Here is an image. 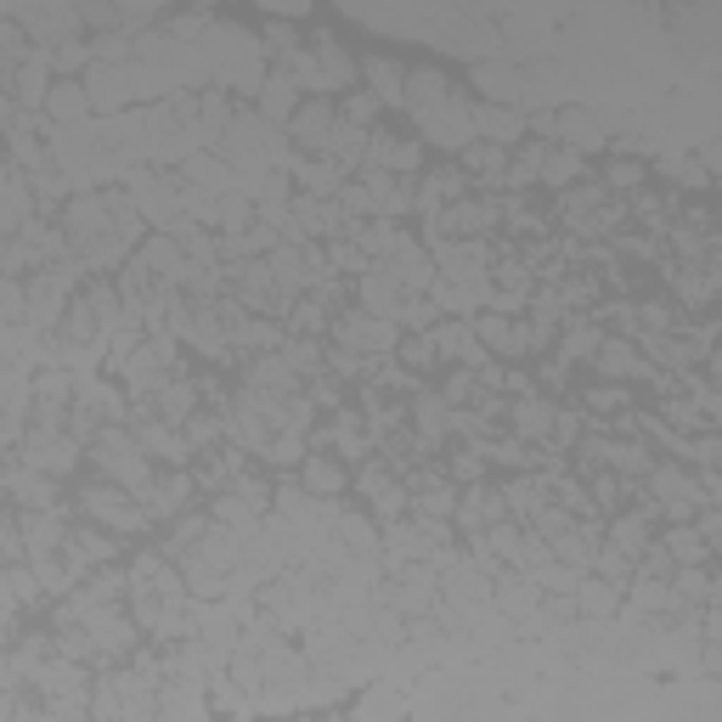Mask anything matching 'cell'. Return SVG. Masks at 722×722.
Segmentation results:
<instances>
[{
  "instance_id": "cell-31",
  "label": "cell",
  "mask_w": 722,
  "mask_h": 722,
  "mask_svg": "<svg viewBox=\"0 0 722 722\" xmlns=\"http://www.w3.org/2000/svg\"><path fill=\"white\" fill-rule=\"evenodd\" d=\"M468 169H474V175H503V169H508V158H503V147L479 142V147H468Z\"/></svg>"
},
{
  "instance_id": "cell-41",
  "label": "cell",
  "mask_w": 722,
  "mask_h": 722,
  "mask_svg": "<svg viewBox=\"0 0 722 722\" xmlns=\"http://www.w3.org/2000/svg\"><path fill=\"white\" fill-rule=\"evenodd\" d=\"M339 530L350 536V548H361V554H373V542H379V530H373V525H361V519H344Z\"/></svg>"
},
{
  "instance_id": "cell-36",
  "label": "cell",
  "mask_w": 722,
  "mask_h": 722,
  "mask_svg": "<svg viewBox=\"0 0 722 722\" xmlns=\"http://www.w3.org/2000/svg\"><path fill=\"white\" fill-rule=\"evenodd\" d=\"M193 401H198V390H193V384H169V390H164V417H187V412H193Z\"/></svg>"
},
{
  "instance_id": "cell-37",
  "label": "cell",
  "mask_w": 722,
  "mask_h": 722,
  "mask_svg": "<svg viewBox=\"0 0 722 722\" xmlns=\"http://www.w3.org/2000/svg\"><path fill=\"white\" fill-rule=\"evenodd\" d=\"M576 169H581V158H576V153H559V158H542V175H548L554 187H565V180H570Z\"/></svg>"
},
{
  "instance_id": "cell-47",
  "label": "cell",
  "mask_w": 722,
  "mask_h": 722,
  "mask_svg": "<svg viewBox=\"0 0 722 722\" xmlns=\"http://www.w3.org/2000/svg\"><path fill=\"white\" fill-rule=\"evenodd\" d=\"M700 164H705V169H722V142H705V147H700Z\"/></svg>"
},
{
  "instance_id": "cell-30",
  "label": "cell",
  "mask_w": 722,
  "mask_h": 722,
  "mask_svg": "<svg viewBox=\"0 0 722 722\" xmlns=\"http://www.w3.org/2000/svg\"><path fill=\"white\" fill-rule=\"evenodd\" d=\"M187 492H193L187 479H164V486H153V492H147V497H153V514H175L180 503H187Z\"/></svg>"
},
{
  "instance_id": "cell-45",
  "label": "cell",
  "mask_w": 722,
  "mask_h": 722,
  "mask_svg": "<svg viewBox=\"0 0 722 722\" xmlns=\"http://www.w3.org/2000/svg\"><path fill=\"white\" fill-rule=\"evenodd\" d=\"M638 180H643L638 164H616V169H610V187H638Z\"/></svg>"
},
{
  "instance_id": "cell-7",
  "label": "cell",
  "mask_w": 722,
  "mask_h": 722,
  "mask_svg": "<svg viewBox=\"0 0 722 722\" xmlns=\"http://www.w3.org/2000/svg\"><path fill=\"white\" fill-rule=\"evenodd\" d=\"M333 131H339V113L328 107V102H306L293 113V125H288V136L299 142V147H317L322 158H328V147H333Z\"/></svg>"
},
{
  "instance_id": "cell-34",
  "label": "cell",
  "mask_w": 722,
  "mask_h": 722,
  "mask_svg": "<svg viewBox=\"0 0 722 722\" xmlns=\"http://www.w3.org/2000/svg\"><path fill=\"white\" fill-rule=\"evenodd\" d=\"M12 492H18L23 503H34V508H45V503H51V479H29L23 468H12Z\"/></svg>"
},
{
  "instance_id": "cell-40",
  "label": "cell",
  "mask_w": 722,
  "mask_h": 722,
  "mask_svg": "<svg viewBox=\"0 0 722 722\" xmlns=\"http://www.w3.org/2000/svg\"><path fill=\"white\" fill-rule=\"evenodd\" d=\"M417 424H424V435H441L446 430V406L441 401H417Z\"/></svg>"
},
{
  "instance_id": "cell-1",
  "label": "cell",
  "mask_w": 722,
  "mask_h": 722,
  "mask_svg": "<svg viewBox=\"0 0 722 722\" xmlns=\"http://www.w3.org/2000/svg\"><path fill=\"white\" fill-rule=\"evenodd\" d=\"M204 51H209L215 80L231 85V91H244V96H260V85L271 80V74L260 69V45H255V34L237 29V23H209Z\"/></svg>"
},
{
  "instance_id": "cell-32",
  "label": "cell",
  "mask_w": 722,
  "mask_h": 722,
  "mask_svg": "<svg viewBox=\"0 0 722 722\" xmlns=\"http://www.w3.org/2000/svg\"><path fill=\"white\" fill-rule=\"evenodd\" d=\"M255 384L260 390H293V368H288V361H260V368H255Z\"/></svg>"
},
{
  "instance_id": "cell-8",
  "label": "cell",
  "mask_w": 722,
  "mask_h": 722,
  "mask_svg": "<svg viewBox=\"0 0 722 722\" xmlns=\"http://www.w3.org/2000/svg\"><path fill=\"white\" fill-rule=\"evenodd\" d=\"M525 125H530V118H525L519 107H497V102H479V107H474V136H479V142H492V147L519 142Z\"/></svg>"
},
{
  "instance_id": "cell-2",
  "label": "cell",
  "mask_w": 722,
  "mask_h": 722,
  "mask_svg": "<svg viewBox=\"0 0 722 722\" xmlns=\"http://www.w3.org/2000/svg\"><path fill=\"white\" fill-rule=\"evenodd\" d=\"M125 180H131V198H136V209L147 215V226H164V231H180L187 237L193 231V220H187V209H180V193L169 187L164 175H153V169H125Z\"/></svg>"
},
{
  "instance_id": "cell-15",
  "label": "cell",
  "mask_w": 722,
  "mask_h": 722,
  "mask_svg": "<svg viewBox=\"0 0 722 722\" xmlns=\"http://www.w3.org/2000/svg\"><path fill=\"white\" fill-rule=\"evenodd\" d=\"M559 142H570L576 153L605 147V118H598V113H581V107H565V113H559Z\"/></svg>"
},
{
  "instance_id": "cell-19",
  "label": "cell",
  "mask_w": 722,
  "mask_h": 722,
  "mask_svg": "<svg viewBox=\"0 0 722 722\" xmlns=\"http://www.w3.org/2000/svg\"><path fill=\"white\" fill-rule=\"evenodd\" d=\"M293 175L306 180V187H311L317 198H333V193H344V169H339L333 158H311V164H299V158H293Z\"/></svg>"
},
{
  "instance_id": "cell-28",
  "label": "cell",
  "mask_w": 722,
  "mask_h": 722,
  "mask_svg": "<svg viewBox=\"0 0 722 722\" xmlns=\"http://www.w3.org/2000/svg\"><path fill=\"white\" fill-rule=\"evenodd\" d=\"M29 215V187H23V169H7V231H23Z\"/></svg>"
},
{
  "instance_id": "cell-38",
  "label": "cell",
  "mask_w": 722,
  "mask_h": 722,
  "mask_svg": "<svg viewBox=\"0 0 722 722\" xmlns=\"http://www.w3.org/2000/svg\"><path fill=\"white\" fill-rule=\"evenodd\" d=\"M379 113V96H344V118H350V125H361V131H368V118Z\"/></svg>"
},
{
  "instance_id": "cell-9",
  "label": "cell",
  "mask_w": 722,
  "mask_h": 722,
  "mask_svg": "<svg viewBox=\"0 0 722 722\" xmlns=\"http://www.w3.org/2000/svg\"><path fill=\"white\" fill-rule=\"evenodd\" d=\"M255 102H260V107H255L260 118H271V125H282V131H288V125H293V113H299V85H293L282 69H271V80L260 85V96H255Z\"/></svg>"
},
{
  "instance_id": "cell-17",
  "label": "cell",
  "mask_w": 722,
  "mask_h": 722,
  "mask_svg": "<svg viewBox=\"0 0 722 722\" xmlns=\"http://www.w3.org/2000/svg\"><path fill=\"white\" fill-rule=\"evenodd\" d=\"M430 293H435V306H441V311H457V317H463V311H474V306H486V299H492V288H486V282H452V277H441Z\"/></svg>"
},
{
  "instance_id": "cell-5",
  "label": "cell",
  "mask_w": 722,
  "mask_h": 722,
  "mask_svg": "<svg viewBox=\"0 0 722 722\" xmlns=\"http://www.w3.org/2000/svg\"><path fill=\"white\" fill-rule=\"evenodd\" d=\"M85 96H91V107L102 113V118H118L131 107V74L125 69H113V63H96L91 74H85Z\"/></svg>"
},
{
  "instance_id": "cell-22",
  "label": "cell",
  "mask_w": 722,
  "mask_h": 722,
  "mask_svg": "<svg viewBox=\"0 0 722 722\" xmlns=\"http://www.w3.org/2000/svg\"><path fill=\"white\" fill-rule=\"evenodd\" d=\"M85 514H96V519H107V525H118V530H136V525H142V514L118 503V492H85Z\"/></svg>"
},
{
  "instance_id": "cell-21",
  "label": "cell",
  "mask_w": 722,
  "mask_h": 722,
  "mask_svg": "<svg viewBox=\"0 0 722 722\" xmlns=\"http://www.w3.org/2000/svg\"><path fill=\"white\" fill-rule=\"evenodd\" d=\"M339 339H344V344H373V350H384V344H395V322L344 317V322H339Z\"/></svg>"
},
{
  "instance_id": "cell-46",
  "label": "cell",
  "mask_w": 722,
  "mask_h": 722,
  "mask_svg": "<svg viewBox=\"0 0 722 722\" xmlns=\"http://www.w3.org/2000/svg\"><path fill=\"white\" fill-rule=\"evenodd\" d=\"M452 508H457L452 492H430V497H424V514H452Z\"/></svg>"
},
{
  "instance_id": "cell-43",
  "label": "cell",
  "mask_w": 722,
  "mask_h": 722,
  "mask_svg": "<svg viewBox=\"0 0 722 722\" xmlns=\"http://www.w3.org/2000/svg\"><path fill=\"white\" fill-rule=\"evenodd\" d=\"M616 548H627V554L643 548V525H638V519H632V525H616Z\"/></svg>"
},
{
  "instance_id": "cell-27",
  "label": "cell",
  "mask_w": 722,
  "mask_h": 722,
  "mask_svg": "<svg viewBox=\"0 0 722 722\" xmlns=\"http://www.w3.org/2000/svg\"><path fill=\"white\" fill-rule=\"evenodd\" d=\"M610 379H643V361H638V350H627V344H605V361H598Z\"/></svg>"
},
{
  "instance_id": "cell-29",
  "label": "cell",
  "mask_w": 722,
  "mask_h": 722,
  "mask_svg": "<svg viewBox=\"0 0 722 722\" xmlns=\"http://www.w3.org/2000/svg\"><path fill=\"white\" fill-rule=\"evenodd\" d=\"M69 542H74V548H69V554H74V570L91 565V559H107V554H113V542H107L102 530H80V536H69Z\"/></svg>"
},
{
  "instance_id": "cell-12",
  "label": "cell",
  "mask_w": 722,
  "mask_h": 722,
  "mask_svg": "<svg viewBox=\"0 0 722 722\" xmlns=\"http://www.w3.org/2000/svg\"><path fill=\"white\" fill-rule=\"evenodd\" d=\"M379 271H384L395 288H435V282H441V277H435V266H430L424 255H417L412 244H401V249L390 255V266H379Z\"/></svg>"
},
{
  "instance_id": "cell-42",
  "label": "cell",
  "mask_w": 722,
  "mask_h": 722,
  "mask_svg": "<svg viewBox=\"0 0 722 722\" xmlns=\"http://www.w3.org/2000/svg\"><path fill=\"white\" fill-rule=\"evenodd\" d=\"M266 457H271V463H293V457H299V435H293V430H288V435H277Z\"/></svg>"
},
{
  "instance_id": "cell-13",
  "label": "cell",
  "mask_w": 722,
  "mask_h": 722,
  "mask_svg": "<svg viewBox=\"0 0 722 722\" xmlns=\"http://www.w3.org/2000/svg\"><path fill=\"white\" fill-rule=\"evenodd\" d=\"M355 722H406V694L395 683H373L355 700Z\"/></svg>"
},
{
  "instance_id": "cell-6",
  "label": "cell",
  "mask_w": 722,
  "mask_h": 722,
  "mask_svg": "<svg viewBox=\"0 0 722 722\" xmlns=\"http://www.w3.org/2000/svg\"><path fill=\"white\" fill-rule=\"evenodd\" d=\"M96 107H91V96H85V80H56L51 85V96H45V118L56 131H74V125H85Z\"/></svg>"
},
{
  "instance_id": "cell-39",
  "label": "cell",
  "mask_w": 722,
  "mask_h": 722,
  "mask_svg": "<svg viewBox=\"0 0 722 722\" xmlns=\"http://www.w3.org/2000/svg\"><path fill=\"white\" fill-rule=\"evenodd\" d=\"M672 554H683L689 565H694V559H705V542H700V530H672Z\"/></svg>"
},
{
  "instance_id": "cell-18",
  "label": "cell",
  "mask_w": 722,
  "mask_h": 722,
  "mask_svg": "<svg viewBox=\"0 0 722 722\" xmlns=\"http://www.w3.org/2000/svg\"><path fill=\"white\" fill-rule=\"evenodd\" d=\"M317 63H322V74H328V85L333 91H350L355 85V63H350V56H344V45L333 40V34H317Z\"/></svg>"
},
{
  "instance_id": "cell-48",
  "label": "cell",
  "mask_w": 722,
  "mask_h": 722,
  "mask_svg": "<svg viewBox=\"0 0 722 722\" xmlns=\"http://www.w3.org/2000/svg\"><path fill=\"white\" fill-rule=\"evenodd\" d=\"M220 435V424H209V417H198V424H193V441H215Z\"/></svg>"
},
{
  "instance_id": "cell-26",
  "label": "cell",
  "mask_w": 722,
  "mask_h": 722,
  "mask_svg": "<svg viewBox=\"0 0 722 722\" xmlns=\"http://www.w3.org/2000/svg\"><path fill=\"white\" fill-rule=\"evenodd\" d=\"M654 492L667 497L672 508H694V497H700V492H694V479H683V474H672V468H660V474H654Z\"/></svg>"
},
{
  "instance_id": "cell-16",
  "label": "cell",
  "mask_w": 722,
  "mask_h": 722,
  "mask_svg": "<svg viewBox=\"0 0 722 722\" xmlns=\"http://www.w3.org/2000/svg\"><path fill=\"white\" fill-rule=\"evenodd\" d=\"M361 74L373 80V91H379L384 107H406V69H401V63H390V56H368V63H361Z\"/></svg>"
},
{
  "instance_id": "cell-4",
  "label": "cell",
  "mask_w": 722,
  "mask_h": 722,
  "mask_svg": "<svg viewBox=\"0 0 722 722\" xmlns=\"http://www.w3.org/2000/svg\"><path fill=\"white\" fill-rule=\"evenodd\" d=\"M96 463L118 479V486H131V492H153V486H147V463H142V441L107 430V435L96 441Z\"/></svg>"
},
{
  "instance_id": "cell-25",
  "label": "cell",
  "mask_w": 722,
  "mask_h": 722,
  "mask_svg": "<svg viewBox=\"0 0 722 722\" xmlns=\"http://www.w3.org/2000/svg\"><path fill=\"white\" fill-rule=\"evenodd\" d=\"M142 446H153L158 457H169V463H187V452H193V441L187 435H169L164 424H142V435H136Z\"/></svg>"
},
{
  "instance_id": "cell-3",
  "label": "cell",
  "mask_w": 722,
  "mask_h": 722,
  "mask_svg": "<svg viewBox=\"0 0 722 722\" xmlns=\"http://www.w3.org/2000/svg\"><path fill=\"white\" fill-rule=\"evenodd\" d=\"M412 118H417V131H424L435 147H474V142H479V136H474V107H468L463 96H446V102H435V107H417Z\"/></svg>"
},
{
  "instance_id": "cell-14",
  "label": "cell",
  "mask_w": 722,
  "mask_h": 722,
  "mask_svg": "<svg viewBox=\"0 0 722 722\" xmlns=\"http://www.w3.org/2000/svg\"><path fill=\"white\" fill-rule=\"evenodd\" d=\"M23 536H29V559H51V554L69 548V525L56 519V514H29Z\"/></svg>"
},
{
  "instance_id": "cell-24",
  "label": "cell",
  "mask_w": 722,
  "mask_h": 722,
  "mask_svg": "<svg viewBox=\"0 0 722 722\" xmlns=\"http://www.w3.org/2000/svg\"><path fill=\"white\" fill-rule=\"evenodd\" d=\"M435 350L463 355V368H479V361H486V350H479V339L468 328H435Z\"/></svg>"
},
{
  "instance_id": "cell-44",
  "label": "cell",
  "mask_w": 722,
  "mask_h": 722,
  "mask_svg": "<svg viewBox=\"0 0 722 722\" xmlns=\"http://www.w3.org/2000/svg\"><path fill=\"white\" fill-rule=\"evenodd\" d=\"M581 605H592V610H610L616 598H610V587H605V581H592V587L581 592Z\"/></svg>"
},
{
  "instance_id": "cell-20",
  "label": "cell",
  "mask_w": 722,
  "mask_h": 722,
  "mask_svg": "<svg viewBox=\"0 0 722 722\" xmlns=\"http://www.w3.org/2000/svg\"><path fill=\"white\" fill-rule=\"evenodd\" d=\"M74 463V441H63V435H34V446H29V468H51V474H63Z\"/></svg>"
},
{
  "instance_id": "cell-33",
  "label": "cell",
  "mask_w": 722,
  "mask_h": 722,
  "mask_svg": "<svg viewBox=\"0 0 722 722\" xmlns=\"http://www.w3.org/2000/svg\"><path fill=\"white\" fill-rule=\"evenodd\" d=\"M306 486H311V492H339V486H344V474H339L333 463L311 457V463H306Z\"/></svg>"
},
{
  "instance_id": "cell-10",
  "label": "cell",
  "mask_w": 722,
  "mask_h": 722,
  "mask_svg": "<svg viewBox=\"0 0 722 722\" xmlns=\"http://www.w3.org/2000/svg\"><path fill=\"white\" fill-rule=\"evenodd\" d=\"M474 85L486 91L497 107H514V102H525V74H519L514 63H474Z\"/></svg>"
},
{
  "instance_id": "cell-35",
  "label": "cell",
  "mask_w": 722,
  "mask_h": 722,
  "mask_svg": "<svg viewBox=\"0 0 722 722\" xmlns=\"http://www.w3.org/2000/svg\"><path fill=\"white\" fill-rule=\"evenodd\" d=\"M514 424H519V435H542V430L554 424V412L530 401V406H519V412H514Z\"/></svg>"
},
{
  "instance_id": "cell-11",
  "label": "cell",
  "mask_w": 722,
  "mask_h": 722,
  "mask_svg": "<svg viewBox=\"0 0 722 722\" xmlns=\"http://www.w3.org/2000/svg\"><path fill=\"white\" fill-rule=\"evenodd\" d=\"M277 69H282V74H288V80H293L299 91H311L317 102H322V96L333 91V85H328V74H322V63H317V51H306V45L282 51V56H277Z\"/></svg>"
},
{
  "instance_id": "cell-23",
  "label": "cell",
  "mask_w": 722,
  "mask_h": 722,
  "mask_svg": "<svg viewBox=\"0 0 722 722\" xmlns=\"http://www.w3.org/2000/svg\"><path fill=\"white\" fill-rule=\"evenodd\" d=\"M255 215H260V209H255V204H249L244 193H226V198H220V209H215V226H220L226 237H237L244 226H260Z\"/></svg>"
}]
</instances>
